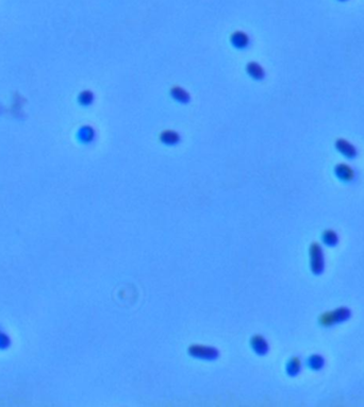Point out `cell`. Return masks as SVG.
<instances>
[{
    "instance_id": "1",
    "label": "cell",
    "mask_w": 364,
    "mask_h": 407,
    "mask_svg": "<svg viewBox=\"0 0 364 407\" xmlns=\"http://www.w3.org/2000/svg\"><path fill=\"white\" fill-rule=\"evenodd\" d=\"M351 317V311L346 307H339L335 311L326 312L322 314L318 318V322L322 327H332L337 323L344 322Z\"/></svg>"
},
{
    "instance_id": "2",
    "label": "cell",
    "mask_w": 364,
    "mask_h": 407,
    "mask_svg": "<svg viewBox=\"0 0 364 407\" xmlns=\"http://www.w3.org/2000/svg\"><path fill=\"white\" fill-rule=\"evenodd\" d=\"M310 267L311 271L314 274L320 275L323 273L324 267H325V261H324V252L323 249L320 244L313 243L310 247Z\"/></svg>"
},
{
    "instance_id": "3",
    "label": "cell",
    "mask_w": 364,
    "mask_h": 407,
    "mask_svg": "<svg viewBox=\"0 0 364 407\" xmlns=\"http://www.w3.org/2000/svg\"><path fill=\"white\" fill-rule=\"evenodd\" d=\"M335 147L339 153L342 154L344 157L348 160H353L358 154V150L351 141L346 140L345 138H338L336 140Z\"/></svg>"
},
{
    "instance_id": "4",
    "label": "cell",
    "mask_w": 364,
    "mask_h": 407,
    "mask_svg": "<svg viewBox=\"0 0 364 407\" xmlns=\"http://www.w3.org/2000/svg\"><path fill=\"white\" fill-rule=\"evenodd\" d=\"M336 177L344 183H351L356 179V172L352 166L345 163H340L335 167Z\"/></svg>"
},
{
    "instance_id": "5",
    "label": "cell",
    "mask_w": 364,
    "mask_h": 407,
    "mask_svg": "<svg viewBox=\"0 0 364 407\" xmlns=\"http://www.w3.org/2000/svg\"><path fill=\"white\" fill-rule=\"evenodd\" d=\"M95 130L90 126H82L76 134L77 140L82 145H91L95 140Z\"/></svg>"
},
{
    "instance_id": "6",
    "label": "cell",
    "mask_w": 364,
    "mask_h": 407,
    "mask_svg": "<svg viewBox=\"0 0 364 407\" xmlns=\"http://www.w3.org/2000/svg\"><path fill=\"white\" fill-rule=\"evenodd\" d=\"M230 43L234 48H237L239 50H244L248 48L250 41L247 34L241 31H237L231 34L230 36Z\"/></svg>"
},
{
    "instance_id": "7",
    "label": "cell",
    "mask_w": 364,
    "mask_h": 407,
    "mask_svg": "<svg viewBox=\"0 0 364 407\" xmlns=\"http://www.w3.org/2000/svg\"><path fill=\"white\" fill-rule=\"evenodd\" d=\"M246 72L248 76L256 80V81H260L263 80L265 77V72L264 69L262 68V66L259 65L256 62H249L246 65Z\"/></svg>"
},
{
    "instance_id": "8",
    "label": "cell",
    "mask_w": 364,
    "mask_h": 407,
    "mask_svg": "<svg viewBox=\"0 0 364 407\" xmlns=\"http://www.w3.org/2000/svg\"><path fill=\"white\" fill-rule=\"evenodd\" d=\"M170 95L178 103L186 104L189 101V95L184 88L180 86H173L170 90Z\"/></svg>"
},
{
    "instance_id": "9",
    "label": "cell",
    "mask_w": 364,
    "mask_h": 407,
    "mask_svg": "<svg viewBox=\"0 0 364 407\" xmlns=\"http://www.w3.org/2000/svg\"><path fill=\"white\" fill-rule=\"evenodd\" d=\"M160 140L166 146H175L180 141V135L173 130H164L160 134Z\"/></svg>"
},
{
    "instance_id": "10",
    "label": "cell",
    "mask_w": 364,
    "mask_h": 407,
    "mask_svg": "<svg viewBox=\"0 0 364 407\" xmlns=\"http://www.w3.org/2000/svg\"><path fill=\"white\" fill-rule=\"evenodd\" d=\"M325 364V360L324 357L320 354H313V355H311L308 360H307V365L310 369H312L314 371H318L321 370V369L324 367Z\"/></svg>"
},
{
    "instance_id": "11",
    "label": "cell",
    "mask_w": 364,
    "mask_h": 407,
    "mask_svg": "<svg viewBox=\"0 0 364 407\" xmlns=\"http://www.w3.org/2000/svg\"><path fill=\"white\" fill-rule=\"evenodd\" d=\"M323 243L328 247H336L339 243V236L335 231L326 230L322 234Z\"/></svg>"
},
{
    "instance_id": "12",
    "label": "cell",
    "mask_w": 364,
    "mask_h": 407,
    "mask_svg": "<svg viewBox=\"0 0 364 407\" xmlns=\"http://www.w3.org/2000/svg\"><path fill=\"white\" fill-rule=\"evenodd\" d=\"M94 101V95L93 93L91 92V90H82V92L79 94L78 96V103L81 105V107H90L91 104L93 103Z\"/></svg>"
},
{
    "instance_id": "13",
    "label": "cell",
    "mask_w": 364,
    "mask_h": 407,
    "mask_svg": "<svg viewBox=\"0 0 364 407\" xmlns=\"http://www.w3.org/2000/svg\"><path fill=\"white\" fill-rule=\"evenodd\" d=\"M300 369H301V364H300V360L297 357H293L289 363H287L286 371L291 376L297 375L300 371Z\"/></svg>"
},
{
    "instance_id": "14",
    "label": "cell",
    "mask_w": 364,
    "mask_h": 407,
    "mask_svg": "<svg viewBox=\"0 0 364 407\" xmlns=\"http://www.w3.org/2000/svg\"><path fill=\"white\" fill-rule=\"evenodd\" d=\"M338 1H341V2H345V1H348V0H338Z\"/></svg>"
}]
</instances>
